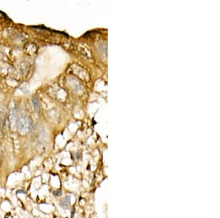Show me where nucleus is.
<instances>
[{
  "mask_svg": "<svg viewBox=\"0 0 220 218\" xmlns=\"http://www.w3.org/2000/svg\"><path fill=\"white\" fill-rule=\"evenodd\" d=\"M18 132L22 134L28 133L33 128V123L30 117L26 115L20 116L17 120V126Z\"/></svg>",
  "mask_w": 220,
  "mask_h": 218,
  "instance_id": "1",
  "label": "nucleus"
},
{
  "mask_svg": "<svg viewBox=\"0 0 220 218\" xmlns=\"http://www.w3.org/2000/svg\"><path fill=\"white\" fill-rule=\"evenodd\" d=\"M17 113L16 108L14 106H12L11 107V112H10V122H11V126L12 129H15L17 126Z\"/></svg>",
  "mask_w": 220,
  "mask_h": 218,
  "instance_id": "2",
  "label": "nucleus"
},
{
  "mask_svg": "<svg viewBox=\"0 0 220 218\" xmlns=\"http://www.w3.org/2000/svg\"><path fill=\"white\" fill-rule=\"evenodd\" d=\"M70 203H71V196L70 195H66L59 202V205L61 207L65 209H68L69 208Z\"/></svg>",
  "mask_w": 220,
  "mask_h": 218,
  "instance_id": "3",
  "label": "nucleus"
},
{
  "mask_svg": "<svg viewBox=\"0 0 220 218\" xmlns=\"http://www.w3.org/2000/svg\"><path fill=\"white\" fill-rule=\"evenodd\" d=\"M33 106H34L35 110L36 112H38L40 107H39V103H38V101H37V98H36L35 96L33 97Z\"/></svg>",
  "mask_w": 220,
  "mask_h": 218,
  "instance_id": "4",
  "label": "nucleus"
},
{
  "mask_svg": "<svg viewBox=\"0 0 220 218\" xmlns=\"http://www.w3.org/2000/svg\"><path fill=\"white\" fill-rule=\"evenodd\" d=\"M53 194L55 196H61L62 195V191L61 190H55V191H54Z\"/></svg>",
  "mask_w": 220,
  "mask_h": 218,
  "instance_id": "5",
  "label": "nucleus"
},
{
  "mask_svg": "<svg viewBox=\"0 0 220 218\" xmlns=\"http://www.w3.org/2000/svg\"><path fill=\"white\" fill-rule=\"evenodd\" d=\"M17 193H24V192L22 191V190H20V191L17 192Z\"/></svg>",
  "mask_w": 220,
  "mask_h": 218,
  "instance_id": "6",
  "label": "nucleus"
}]
</instances>
